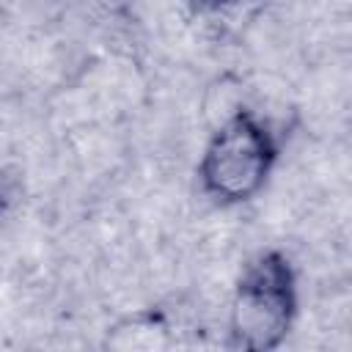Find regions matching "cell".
<instances>
[{"instance_id":"obj_1","label":"cell","mask_w":352,"mask_h":352,"mask_svg":"<svg viewBox=\"0 0 352 352\" xmlns=\"http://www.w3.org/2000/svg\"><path fill=\"white\" fill-rule=\"evenodd\" d=\"M297 316V278L292 261L267 250L242 267L231 300V341L239 349L267 352L280 346Z\"/></svg>"},{"instance_id":"obj_2","label":"cell","mask_w":352,"mask_h":352,"mask_svg":"<svg viewBox=\"0 0 352 352\" xmlns=\"http://www.w3.org/2000/svg\"><path fill=\"white\" fill-rule=\"evenodd\" d=\"M275 157L278 143L270 126L256 113L236 110L212 132L198 162V179L217 204H242L267 184Z\"/></svg>"},{"instance_id":"obj_3","label":"cell","mask_w":352,"mask_h":352,"mask_svg":"<svg viewBox=\"0 0 352 352\" xmlns=\"http://www.w3.org/2000/svg\"><path fill=\"white\" fill-rule=\"evenodd\" d=\"M192 3H198L201 8H234V6H242L248 0H192Z\"/></svg>"}]
</instances>
